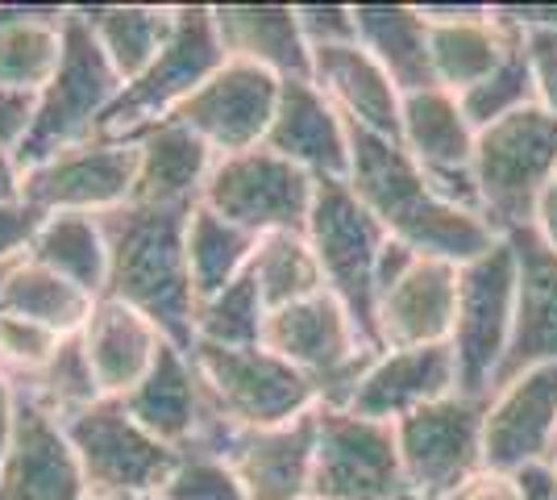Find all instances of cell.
<instances>
[{"instance_id":"53","label":"cell","mask_w":557,"mask_h":500,"mask_svg":"<svg viewBox=\"0 0 557 500\" xmlns=\"http://www.w3.org/2000/svg\"><path fill=\"white\" fill-rule=\"evenodd\" d=\"M9 9H13V4H0V22H4V17H9Z\"/></svg>"},{"instance_id":"26","label":"cell","mask_w":557,"mask_h":500,"mask_svg":"<svg viewBox=\"0 0 557 500\" xmlns=\"http://www.w3.org/2000/svg\"><path fill=\"white\" fill-rule=\"evenodd\" d=\"M84 355L92 363V376L100 383V397H129L146 371L154 367L159 351L166 346L163 330L146 313L121 305L113 296H100L79 330Z\"/></svg>"},{"instance_id":"23","label":"cell","mask_w":557,"mask_h":500,"mask_svg":"<svg viewBox=\"0 0 557 500\" xmlns=\"http://www.w3.org/2000/svg\"><path fill=\"white\" fill-rule=\"evenodd\" d=\"M458 313V267L420 255L408 276L392 284L374 305V330L383 351L442 346L454 333Z\"/></svg>"},{"instance_id":"9","label":"cell","mask_w":557,"mask_h":500,"mask_svg":"<svg viewBox=\"0 0 557 500\" xmlns=\"http://www.w3.org/2000/svg\"><path fill=\"white\" fill-rule=\"evenodd\" d=\"M59 426L79 459L88 497H150L166 484L175 454H180L163 447L150 429H141L125 401H116V397H100L96 405L79 408L75 417L59 422Z\"/></svg>"},{"instance_id":"45","label":"cell","mask_w":557,"mask_h":500,"mask_svg":"<svg viewBox=\"0 0 557 500\" xmlns=\"http://www.w3.org/2000/svg\"><path fill=\"white\" fill-rule=\"evenodd\" d=\"M417 259H420V255L412 251V246L387 239V246L379 251V263H374V296H383L392 284H399V280L408 276V267H412Z\"/></svg>"},{"instance_id":"38","label":"cell","mask_w":557,"mask_h":500,"mask_svg":"<svg viewBox=\"0 0 557 500\" xmlns=\"http://www.w3.org/2000/svg\"><path fill=\"white\" fill-rule=\"evenodd\" d=\"M17 397L34 401L38 408H47L54 422H67L79 408H88L100 401V383L92 376V363L84 355V342L79 333H71L59 342V351L47 367L34 376L29 383L17 388Z\"/></svg>"},{"instance_id":"31","label":"cell","mask_w":557,"mask_h":500,"mask_svg":"<svg viewBox=\"0 0 557 500\" xmlns=\"http://www.w3.org/2000/svg\"><path fill=\"white\" fill-rule=\"evenodd\" d=\"M63 22L67 9L13 4L0 22V93L34 96L47 88L63 59Z\"/></svg>"},{"instance_id":"19","label":"cell","mask_w":557,"mask_h":500,"mask_svg":"<svg viewBox=\"0 0 557 500\" xmlns=\"http://www.w3.org/2000/svg\"><path fill=\"white\" fill-rule=\"evenodd\" d=\"M417 9L429 22L433 80L445 93L462 96L516 50V25L504 22L495 4H417Z\"/></svg>"},{"instance_id":"2","label":"cell","mask_w":557,"mask_h":500,"mask_svg":"<svg viewBox=\"0 0 557 500\" xmlns=\"http://www.w3.org/2000/svg\"><path fill=\"white\" fill-rule=\"evenodd\" d=\"M104 242H109V284L104 296H113L129 309L146 313L171 346L191 355V280H187V214L175 209H141L121 205L100 217Z\"/></svg>"},{"instance_id":"32","label":"cell","mask_w":557,"mask_h":500,"mask_svg":"<svg viewBox=\"0 0 557 500\" xmlns=\"http://www.w3.org/2000/svg\"><path fill=\"white\" fill-rule=\"evenodd\" d=\"M180 4H79V17L92 29L96 47L113 63L121 84H134L175 34Z\"/></svg>"},{"instance_id":"17","label":"cell","mask_w":557,"mask_h":500,"mask_svg":"<svg viewBox=\"0 0 557 500\" xmlns=\"http://www.w3.org/2000/svg\"><path fill=\"white\" fill-rule=\"evenodd\" d=\"M278 84L283 80H275L262 68L225 59L191 93V100L175 113V121L187 125L216 159L255 150V146L267 143V130H271L278 105Z\"/></svg>"},{"instance_id":"44","label":"cell","mask_w":557,"mask_h":500,"mask_svg":"<svg viewBox=\"0 0 557 500\" xmlns=\"http://www.w3.org/2000/svg\"><path fill=\"white\" fill-rule=\"evenodd\" d=\"M47 221L42 209H34L29 200H13V205H0V267H13L17 259L29 255L38 225Z\"/></svg>"},{"instance_id":"50","label":"cell","mask_w":557,"mask_h":500,"mask_svg":"<svg viewBox=\"0 0 557 500\" xmlns=\"http://www.w3.org/2000/svg\"><path fill=\"white\" fill-rule=\"evenodd\" d=\"M25 200V167L17 159V150L0 146V205Z\"/></svg>"},{"instance_id":"28","label":"cell","mask_w":557,"mask_h":500,"mask_svg":"<svg viewBox=\"0 0 557 500\" xmlns=\"http://www.w3.org/2000/svg\"><path fill=\"white\" fill-rule=\"evenodd\" d=\"M225 59L262 68L275 80H308L312 50L304 42L296 4H212Z\"/></svg>"},{"instance_id":"18","label":"cell","mask_w":557,"mask_h":500,"mask_svg":"<svg viewBox=\"0 0 557 500\" xmlns=\"http://www.w3.org/2000/svg\"><path fill=\"white\" fill-rule=\"evenodd\" d=\"M557 447V363H541L504 380L487 397L483 467L516 472L549 459Z\"/></svg>"},{"instance_id":"3","label":"cell","mask_w":557,"mask_h":500,"mask_svg":"<svg viewBox=\"0 0 557 500\" xmlns=\"http://www.w3.org/2000/svg\"><path fill=\"white\" fill-rule=\"evenodd\" d=\"M121 88H125L121 75L104 59V50L96 47L92 29L84 25L79 9H67L59 72L42 93L34 96V118H29V130L17 146L22 167L42 163V159L67 150V146L92 143Z\"/></svg>"},{"instance_id":"12","label":"cell","mask_w":557,"mask_h":500,"mask_svg":"<svg viewBox=\"0 0 557 500\" xmlns=\"http://www.w3.org/2000/svg\"><path fill=\"white\" fill-rule=\"evenodd\" d=\"M312 200H317V180L267 146L216 159L200 196L205 209L255 239L278 230H304Z\"/></svg>"},{"instance_id":"27","label":"cell","mask_w":557,"mask_h":500,"mask_svg":"<svg viewBox=\"0 0 557 500\" xmlns=\"http://www.w3.org/2000/svg\"><path fill=\"white\" fill-rule=\"evenodd\" d=\"M308 80L346 118V125L399 143V105H404V93L395 88L392 75L383 72L358 42L312 50V75Z\"/></svg>"},{"instance_id":"47","label":"cell","mask_w":557,"mask_h":500,"mask_svg":"<svg viewBox=\"0 0 557 500\" xmlns=\"http://www.w3.org/2000/svg\"><path fill=\"white\" fill-rule=\"evenodd\" d=\"M29 118H34V100L29 96L0 93V146L17 150L25 130H29Z\"/></svg>"},{"instance_id":"57","label":"cell","mask_w":557,"mask_h":500,"mask_svg":"<svg viewBox=\"0 0 557 500\" xmlns=\"http://www.w3.org/2000/svg\"><path fill=\"white\" fill-rule=\"evenodd\" d=\"M4 271H9V267H0V284H4Z\"/></svg>"},{"instance_id":"16","label":"cell","mask_w":557,"mask_h":500,"mask_svg":"<svg viewBox=\"0 0 557 500\" xmlns=\"http://www.w3.org/2000/svg\"><path fill=\"white\" fill-rule=\"evenodd\" d=\"M134 171H138V146L92 138L25 167V200L42 214L104 217L129 205Z\"/></svg>"},{"instance_id":"25","label":"cell","mask_w":557,"mask_h":500,"mask_svg":"<svg viewBox=\"0 0 557 500\" xmlns=\"http://www.w3.org/2000/svg\"><path fill=\"white\" fill-rule=\"evenodd\" d=\"M138 171H134V196L129 205L141 209H175V214H191L205 196V184L212 175V155L187 125L175 118L159 121L150 130H141L138 138Z\"/></svg>"},{"instance_id":"42","label":"cell","mask_w":557,"mask_h":500,"mask_svg":"<svg viewBox=\"0 0 557 500\" xmlns=\"http://www.w3.org/2000/svg\"><path fill=\"white\" fill-rule=\"evenodd\" d=\"M499 9V4H495ZM504 17V13H499ZM508 22V17H504ZM516 25V22H508ZM520 38V54L529 68V84H533V105L557 118V29L549 25H516Z\"/></svg>"},{"instance_id":"30","label":"cell","mask_w":557,"mask_h":500,"mask_svg":"<svg viewBox=\"0 0 557 500\" xmlns=\"http://www.w3.org/2000/svg\"><path fill=\"white\" fill-rule=\"evenodd\" d=\"M358 47L392 75L399 93L437 88L433 59H429V22L417 4H354Z\"/></svg>"},{"instance_id":"35","label":"cell","mask_w":557,"mask_h":500,"mask_svg":"<svg viewBox=\"0 0 557 500\" xmlns=\"http://www.w3.org/2000/svg\"><path fill=\"white\" fill-rule=\"evenodd\" d=\"M92 296L79 292L75 284H67L63 276H54L47 267L29 259H17L4 271V284H0V313H13L25 321H38L54 330L59 338L84 330L88 313H92Z\"/></svg>"},{"instance_id":"41","label":"cell","mask_w":557,"mask_h":500,"mask_svg":"<svg viewBox=\"0 0 557 500\" xmlns=\"http://www.w3.org/2000/svg\"><path fill=\"white\" fill-rule=\"evenodd\" d=\"M59 342L63 338L54 330H47V326H38V321L0 313V371L13 380V388L34 380L50 358H54Z\"/></svg>"},{"instance_id":"21","label":"cell","mask_w":557,"mask_h":500,"mask_svg":"<svg viewBox=\"0 0 557 500\" xmlns=\"http://www.w3.org/2000/svg\"><path fill=\"white\" fill-rule=\"evenodd\" d=\"M454 392H458V358L449 351V342L404 346V351H383L374 358L342 408L395 426L399 417L433 405V401H445Z\"/></svg>"},{"instance_id":"54","label":"cell","mask_w":557,"mask_h":500,"mask_svg":"<svg viewBox=\"0 0 557 500\" xmlns=\"http://www.w3.org/2000/svg\"><path fill=\"white\" fill-rule=\"evenodd\" d=\"M134 500H163V497H159V492H150V497H134Z\"/></svg>"},{"instance_id":"13","label":"cell","mask_w":557,"mask_h":500,"mask_svg":"<svg viewBox=\"0 0 557 500\" xmlns=\"http://www.w3.org/2000/svg\"><path fill=\"white\" fill-rule=\"evenodd\" d=\"M308 500H408L395 426L349 408H317Z\"/></svg>"},{"instance_id":"36","label":"cell","mask_w":557,"mask_h":500,"mask_svg":"<svg viewBox=\"0 0 557 500\" xmlns=\"http://www.w3.org/2000/svg\"><path fill=\"white\" fill-rule=\"evenodd\" d=\"M246 276L258 284V296H262L267 313L325 292L321 263L312 255V242H308L304 230L262 234V239L255 242V259H250V271H246Z\"/></svg>"},{"instance_id":"22","label":"cell","mask_w":557,"mask_h":500,"mask_svg":"<svg viewBox=\"0 0 557 500\" xmlns=\"http://www.w3.org/2000/svg\"><path fill=\"white\" fill-rule=\"evenodd\" d=\"M88 484L63 426L34 401L17 405L13 442L0 459V500H84Z\"/></svg>"},{"instance_id":"10","label":"cell","mask_w":557,"mask_h":500,"mask_svg":"<svg viewBox=\"0 0 557 500\" xmlns=\"http://www.w3.org/2000/svg\"><path fill=\"white\" fill-rule=\"evenodd\" d=\"M511 317H516V255L499 239L487 255L458 267V313L449 351L458 358V392L487 401L508 358Z\"/></svg>"},{"instance_id":"46","label":"cell","mask_w":557,"mask_h":500,"mask_svg":"<svg viewBox=\"0 0 557 500\" xmlns=\"http://www.w3.org/2000/svg\"><path fill=\"white\" fill-rule=\"evenodd\" d=\"M445 500H524L520 497V488L511 484L508 472H479L474 479H466L458 492H449Z\"/></svg>"},{"instance_id":"4","label":"cell","mask_w":557,"mask_h":500,"mask_svg":"<svg viewBox=\"0 0 557 500\" xmlns=\"http://www.w3.org/2000/svg\"><path fill=\"white\" fill-rule=\"evenodd\" d=\"M557 180V118L545 109H520L511 118L479 130L474 184L479 209L499 239L533 225L541 192Z\"/></svg>"},{"instance_id":"11","label":"cell","mask_w":557,"mask_h":500,"mask_svg":"<svg viewBox=\"0 0 557 500\" xmlns=\"http://www.w3.org/2000/svg\"><path fill=\"white\" fill-rule=\"evenodd\" d=\"M483 397L454 392L395 422L408 500H445L483 472Z\"/></svg>"},{"instance_id":"39","label":"cell","mask_w":557,"mask_h":500,"mask_svg":"<svg viewBox=\"0 0 557 500\" xmlns=\"http://www.w3.org/2000/svg\"><path fill=\"white\" fill-rule=\"evenodd\" d=\"M458 100H462V113L474 130H487V125L511 118L520 109H533V84H529L524 54H520V38H516V50H511L508 59L487 80H479L474 88H466Z\"/></svg>"},{"instance_id":"29","label":"cell","mask_w":557,"mask_h":500,"mask_svg":"<svg viewBox=\"0 0 557 500\" xmlns=\"http://www.w3.org/2000/svg\"><path fill=\"white\" fill-rule=\"evenodd\" d=\"M121 401L134 413V422L141 429H150L171 451H187L209 422V401H205V388L196 376V363L187 351L171 346V342L159 351L146 380Z\"/></svg>"},{"instance_id":"51","label":"cell","mask_w":557,"mask_h":500,"mask_svg":"<svg viewBox=\"0 0 557 500\" xmlns=\"http://www.w3.org/2000/svg\"><path fill=\"white\" fill-rule=\"evenodd\" d=\"M17 405H22V397H17V388L13 380L0 371V459L9 451V442H13V426H17Z\"/></svg>"},{"instance_id":"48","label":"cell","mask_w":557,"mask_h":500,"mask_svg":"<svg viewBox=\"0 0 557 500\" xmlns=\"http://www.w3.org/2000/svg\"><path fill=\"white\" fill-rule=\"evenodd\" d=\"M511 484L520 488V497L524 500H557V467L549 459H541V463H524V467H516L508 472Z\"/></svg>"},{"instance_id":"7","label":"cell","mask_w":557,"mask_h":500,"mask_svg":"<svg viewBox=\"0 0 557 500\" xmlns=\"http://www.w3.org/2000/svg\"><path fill=\"white\" fill-rule=\"evenodd\" d=\"M304 234L312 242V255L321 263L325 292L342 301L354 330L367 338V346H379L374 330V263L387 246V230L371 217V209L349 192V184H317V200Z\"/></svg>"},{"instance_id":"40","label":"cell","mask_w":557,"mask_h":500,"mask_svg":"<svg viewBox=\"0 0 557 500\" xmlns=\"http://www.w3.org/2000/svg\"><path fill=\"white\" fill-rule=\"evenodd\" d=\"M163 500H250L246 488L237 484L233 467L221 454L205 451V447H187L175 454V467L166 484L159 488Z\"/></svg>"},{"instance_id":"5","label":"cell","mask_w":557,"mask_h":500,"mask_svg":"<svg viewBox=\"0 0 557 500\" xmlns=\"http://www.w3.org/2000/svg\"><path fill=\"white\" fill-rule=\"evenodd\" d=\"M221 63H225V50H221L216 25H212V4H180L175 9V34H171L166 50L134 84L121 88L113 109L100 121L96 138L129 143V138H138L141 130L175 118L191 100V93Z\"/></svg>"},{"instance_id":"55","label":"cell","mask_w":557,"mask_h":500,"mask_svg":"<svg viewBox=\"0 0 557 500\" xmlns=\"http://www.w3.org/2000/svg\"><path fill=\"white\" fill-rule=\"evenodd\" d=\"M549 463H554V467H557V447H554V454H549Z\"/></svg>"},{"instance_id":"8","label":"cell","mask_w":557,"mask_h":500,"mask_svg":"<svg viewBox=\"0 0 557 500\" xmlns=\"http://www.w3.org/2000/svg\"><path fill=\"white\" fill-rule=\"evenodd\" d=\"M262 346L283 363H292L296 371H304L317 383L321 405L333 408L346 405L362 371L383 355V351L367 346V338L354 330L349 313L342 309V301L333 292H317L308 301L267 313Z\"/></svg>"},{"instance_id":"20","label":"cell","mask_w":557,"mask_h":500,"mask_svg":"<svg viewBox=\"0 0 557 500\" xmlns=\"http://www.w3.org/2000/svg\"><path fill=\"white\" fill-rule=\"evenodd\" d=\"M267 150L308 171L317 184H346L349 180V125L329 105L312 80H283Z\"/></svg>"},{"instance_id":"52","label":"cell","mask_w":557,"mask_h":500,"mask_svg":"<svg viewBox=\"0 0 557 500\" xmlns=\"http://www.w3.org/2000/svg\"><path fill=\"white\" fill-rule=\"evenodd\" d=\"M499 13L516 25H549V29H557V4H499Z\"/></svg>"},{"instance_id":"1","label":"cell","mask_w":557,"mask_h":500,"mask_svg":"<svg viewBox=\"0 0 557 500\" xmlns=\"http://www.w3.org/2000/svg\"><path fill=\"white\" fill-rule=\"evenodd\" d=\"M349 192L371 209L387 239L412 246L424 259L466 267L499 242V230L483 214L445 205L408 150L349 125Z\"/></svg>"},{"instance_id":"24","label":"cell","mask_w":557,"mask_h":500,"mask_svg":"<svg viewBox=\"0 0 557 500\" xmlns=\"http://www.w3.org/2000/svg\"><path fill=\"white\" fill-rule=\"evenodd\" d=\"M508 242L516 255V317L495 388L529 367L557 363V255L541 246L533 230H516Z\"/></svg>"},{"instance_id":"34","label":"cell","mask_w":557,"mask_h":500,"mask_svg":"<svg viewBox=\"0 0 557 500\" xmlns=\"http://www.w3.org/2000/svg\"><path fill=\"white\" fill-rule=\"evenodd\" d=\"M255 234L237 230L233 221L216 217L212 209L196 205L187 214V234H184V255H187V280H191V296L209 301L221 288L237 284L250 259H255Z\"/></svg>"},{"instance_id":"33","label":"cell","mask_w":557,"mask_h":500,"mask_svg":"<svg viewBox=\"0 0 557 500\" xmlns=\"http://www.w3.org/2000/svg\"><path fill=\"white\" fill-rule=\"evenodd\" d=\"M29 263L47 267L54 276H63L67 284L88 292L92 301L104 296L109 284V242H104V225L92 214H47L38 225L34 246H29Z\"/></svg>"},{"instance_id":"49","label":"cell","mask_w":557,"mask_h":500,"mask_svg":"<svg viewBox=\"0 0 557 500\" xmlns=\"http://www.w3.org/2000/svg\"><path fill=\"white\" fill-rule=\"evenodd\" d=\"M529 230L541 239L545 251H554L557 255V180L541 192V200H536V209H533V225H529Z\"/></svg>"},{"instance_id":"43","label":"cell","mask_w":557,"mask_h":500,"mask_svg":"<svg viewBox=\"0 0 557 500\" xmlns=\"http://www.w3.org/2000/svg\"><path fill=\"white\" fill-rule=\"evenodd\" d=\"M296 22L308 50L325 47H349L358 42V25H354V4H296Z\"/></svg>"},{"instance_id":"15","label":"cell","mask_w":557,"mask_h":500,"mask_svg":"<svg viewBox=\"0 0 557 500\" xmlns=\"http://www.w3.org/2000/svg\"><path fill=\"white\" fill-rule=\"evenodd\" d=\"M399 146L420 167L429 188L454 209H479V184H474V146L479 130L466 121L462 100L445 88L408 93L399 105Z\"/></svg>"},{"instance_id":"6","label":"cell","mask_w":557,"mask_h":500,"mask_svg":"<svg viewBox=\"0 0 557 500\" xmlns=\"http://www.w3.org/2000/svg\"><path fill=\"white\" fill-rule=\"evenodd\" d=\"M191 363L209 408L237 429H275L321 408L317 383L267 346H191Z\"/></svg>"},{"instance_id":"37","label":"cell","mask_w":557,"mask_h":500,"mask_svg":"<svg viewBox=\"0 0 557 500\" xmlns=\"http://www.w3.org/2000/svg\"><path fill=\"white\" fill-rule=\"evenodd\" d=\"M262 330H267V305L250 276L221 288L209 301H196V313H191L196 346H230V351L262 346Z\"/></svg>"},{"instance_id":"56","label":"cell","mask_w":557,"mask_h":500,"mask_svg":"<svg viewBox=\"0 0 557 500\" xmlns=\"http://www.w3.org/2000/svg\"><path fill=\"white\" fill-rule=\"evenodd\" d=\"M84 500H113V497H84Z\"/></svg>"},{"instance_id":"14","label":"cell","mask_w":557,"mask_h":500,"mask_svg":"<svg viewBox=\"0 0 557 500\" xmlns=\"http://www.w3.org/2000/svg\"><path fill=\"white\" fill-rule=\"evenodd\" d=\"M191 447L221 454L250 500H308L317 408L275 429H237L209 408V422Z\"/></svg>"}]
</instances>
